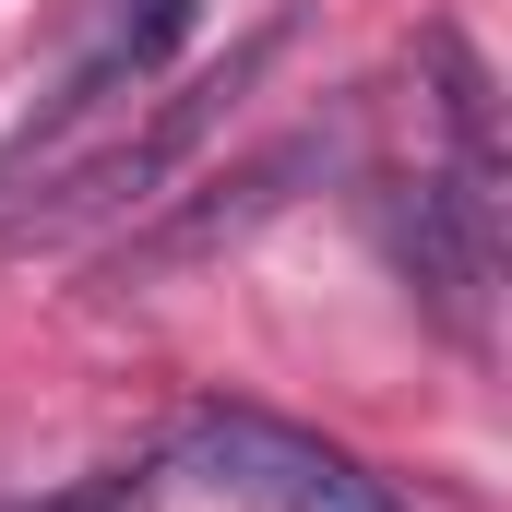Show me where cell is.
I'll return each instance as SVG.
<instances>
[{"label": "cell", "mask_w": 512, "mask_h": 512, "mask_svg": "<svg viewBox=\"0 0 512 512\" xmlns=\"http://www.w3.org/2000/svg\"><path fill=\"white\" fill-rule=\"evenodd\" d=\"M274 48H286V12H274V24H251V36H239L215 72H191L179 96H155V108L120 131V143H96V155H60V167L36 179V203H24V215H0V251H36V239H72V227H96V215L155 203V191L191 167V143H203V131L239 108V84H251Z\"/></svg>", "instance_id": "obj_1"}, {"label": "cell", "mask_w": 512, "mask_h": 512, "mask_svg": "<svg viewBox=\"0 0 512 512\" xmlns=\"http://www.w3.org/2000/svg\"><path fill=\"white\" fill-rule=\"evenodd\" d=\"M179 465L239 512H405L358 453H334L322 429H286L262 405H191L179 417Z\"/></svg>", "instance_id": "obj_2"}, {"label": "cell", "mask_w": 512, "mask_h": 512, "mask_svg": "<svg viewBox=\"0 0 512 512\" xmlns=\"http://www.w3.org/2000/svg\"><path fill=\"white\" fill-rule=\"evenodd\" d=\"M310 167H322V143L298 131V143L251 155V167H227L215 191H155V215L108 251V286H167V274H191V262L239 251L251 227H274V215L298 203V179H310Z\"/></svg>", "instance_id": "obj_3"}, {"label": "cell", "mask_w": 512, "mask_h": 512, "mask_svg": "<svg viewBox=\"0 0 512 512\" xmlns=\"http://www.w3.org/2000/svg\"><path fill=\"white\" fill-rule=\"evenodd\" d=\"M382 251L393 274L477 346L489 334V274H501V203L453 191V179H393L382 191Z\"/></svg>", "instance_id": "obj_4"}, {"label": "cell", "mask_w": 512, "mask_h": 512, "mask_svg": "<svg viewBox=\"0 0 512 512\" xmlns=\"http://www.w3.org/2000/svg\"><path fill=\"white\" fill-rule=\"evenodd\" d=\"M191 24H203V0H108V60H120L131 84H155L191 48Z\"/></svg>", "instance_id": "obj_5"}, {"label": "cell", "mask_w": 512, "mask_h": 512, "mask_svg": "<svg viewBox=\"0 0 512 512\" xmlns=\"http://www.w3.org/2000/svg\"><path fill=\"white\" fill-rule=\"evenodd\" d=\"M0 512H155V465H96L48 501H0Z\"/></svg>", "instance_id": "obj_6"}]
</instances>
